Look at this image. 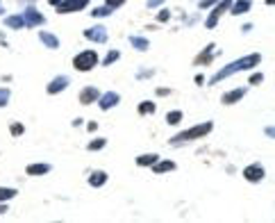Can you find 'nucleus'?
Here are the masks:
<instances>
[{
	"label": "nucleus",
	"instance_id": "nucleus-11",
	"mask_svg": "<svg viewBox=\"0 0 275 223\" xmlns=\"http://www.w3.org/2000/svg\"><path fill=\"white\" fill-rule=\"evenodd\" d=\"M246 94H248V87H237V89H232V91L223 94L221 103H223V105H234V103H239V100H241Z\"/></svg>",
	"mask_w": 275,
	"mask_h": 223
},
{
	"label": "nucleus",
	"instance_id": "nucleus-3",
	"mask_svg": "<svg viewBox=\"0 0 275 223\" xmlns=\"http://www.w3.org/2000/svg\"><path fill=\"white\" fill-rule=\"evenodd\" d=\"M98 62L100 60H98L96 50H82V52H77V55L73 57V68L80 71V73H87V71H91V68H96Z\"/></svg>",
	"mask_w": 275,
	"mask_h": 223
},
{
	"label": "nucleus",
	"instance_id": "nucleus-33",
	"mask_svg": "<svg viewBox=\"0 0 275 223\" xmlns=\"http://www.w3.org/2000/svg\"><path fill=\"white\" fill-rule=\"evenodd\" d=\"M214 3H219V0H200L198 7H200V9H207V7H211Z\"/></svg>",
	"mask_w": 275,
	"mask_h": 223
},
{
	"label": "nucleus",
	"instance_id": "nucleus-5",
	"mask_svg": "<svg viewBox=\"0 0 275 223\" xmlns=\"http://www.w3.org/2000/svg\"><path fill=\"white\" fill-rule=\"evenodd\" d=\"M89 5V0H62L57 7V14H73V12H82Z\"/></svg>",
	"mask_w": 275,
	"mask_h": 223
},
{
	"label": "nucleus",
	"instance_id": "nucleus-36",
	"mask_svg": "<svg viewBox=\"0 0 275 223\" xmlns=\"http://www.w3.org/2000/svg\"><path fill=\"white\" fill-rule=\"evenodd\" d=\"M7 212V205H0V214H5Z\"/></svg>",
	"mask_w": 275,
	"mask_h": 223
},
{
	"label": "nucleus",
	"instance_id": "nucleus-4",
	"mask_svg": "<svg viewBox=\"0 0 275 223\" xmlns=\"http://www.w3.org/2000/svg\"><path fill=\"white\" fill-rule=\"evenodd\" d=\"M230 5H232V0H219V3H214V9H211L209 16H207V21H205V28L214 30L216 25H219L221 16H223L227 9H230Z\"/></svg>",
	"mask_w": 275,
	"mask_h": 223
},
{
	"label": "nucleus",
	"instance_id": "nucleus-14",
	"mask_svg": "<svg viewBox=\"0 0 275 223\" xmlns=\"http://www.w3.org/2000/svg\"><path fill=\"white\" fill-rule=\"evenodd\" d=\"M39 41H41V44H44L46 48H50V50H57V48H60V39H57L55 34H50V32H44V30H41V32H39Z\"/></svg>",
	"mask_w": 275,
	"mask_h": 223
},
{
	"label": "nucleus",
	"instance_id": "nucleus-17",
	"mask_svg": "<svg viewBox=\"0 0 275 223\" xmlns=\"http://www.w3.org/2000/svg\"><path fill=\"white\" fill-rule=\"evenodd\" d=\"M50 164H30L28 169H25V173L28 175H46V173H50Z\"/></svg>",
	"mask_w": 275,
	"mask_h": 223
},
{
	"label": "nucleus",
	"instance_id": "nucleus-9",
	"mask_svg": "<svg viewBox=\"0 0 275 223\" xmlns=\"http://www.w3.org/2000/svg\"><path fill=\"white\" fill-rule=\"evenodd\" d=\"M96 103H98V107L103 109V112H107V109H112V107H116V105L121 103V96L116 94V91H107V94L100 96Z\"/></svg>",
	"mask_w": 275,
	"mask_h": 223
},
{
	"label": "nucleus",
	"instance_id": "nucleus-7",
	"mask_svg": "<svg viewBox=\"0 0 275 223\" xmlns=\"http://www.w3.org/2000/svg\"><path fill=\"white\" fill-rule=\"evenodd\" d=\"M84 39L93 41V44H105L107 41V28L105 25H93V28L84 30Z\"/></svg>",
	"mask_w": 275,
	"mask_h": 223
},
{
	"label": "nucleus",
	"instance_id": "nucleus-31",
	"mask_svg": "<svg viewBox=\"0 0 275 223\" xmlns=\"http://www.w3.org/2000/svg\"><path fill=\"white\" fill-rule=\"evenodd\" d=\"M168 18H171V12H168V9H162V12L157 14V21H160V23H166Z\"/></svg>",
	"mask_w": 275,
	"mask_h": 223
},
{
	"label": "nucleus",
	"instance_id": "nucleus-35",
	"mask_svg": "<svg viewBox=\"0 0 275 223\" xmlns=\"http://www.w3.org/2000/svg\"><path fill=\"white\" fill-rule=\"evenodd\" d=\"M87 127H89V132H96V127H98V123H89Z\"/></svg>",
	"mask_w": 275,
	"mask_h": 223
},
{
	"label": "nucleus",
	"instance_id": "nucleus-6",
	"mask_svg": "<svg viewBox=\"0 0 275 223\" xmlns=\"http://www.w3.org/2000/svg\"><path fill=\"white\" fill-rule=\"evenodd\" d=\"M21 16H23V21H25V28H39V25L46 23V16L41 12H36L34 7H28Z\"/></svg>",
	"mask_w": 275,
	"mask_h": 223
},
{
	"label": "nucleus",
	"instance_id": "nucleus-19",
	"mask_svg": "<svg viewBox=\"0 0 275 223\" xmlns=\"http://www.w3.org/2000/svg\"><path fill=\"white\" fill-rule=\"evenodd\" d=\"M130 44H132V48H136L139 52H146L148 48H150V41L144 39V36H130Z\"/></svg>",
	"mask_w": 275,
	"mask_h": 223
},
{
	"label": "nucleus",
	"instance_id": "nucleus-23",
	"mask_svg": "<svg viewBox=\"0 0 275 223\" xmlns=\"http://www.w3.org/2000/svg\"><path fill=\"white\" fill-rule=\"evenodd\" d=\"M16 194H18V191L12 189V187H0V203H7V200H12Z\"/></svg>",
	"mask_w": 275,
	"mask_h": 223
},
{
	"label": "nucleus",
	"instance_id": "nucleus-13",
	"mask_svg": "<svg viewBox=\"0 0 275 223\" xmlns=\"http://www.w3.org/2000/svg\"><path fill=\"white\" fill-rule=\"evenodd\" d=\"M250 0H237V3H232L230 5V9H227V12L230 14H234V16H241V14H248L250 12Z\"/></svg>",
	"mask_w": 275,
	"mask_h": 223
},
{
	"label": "nucleus",
	"instance_id": "nucleus-12",
	"mask_svg": "<svg viewBox=\"0 0 275 223\" xmlns=\"http://www.w3.org/2000/svg\"><path fill=\"white\" fill-rule=\"evenodd\" d=\"M98 98H100V91L96 87H84L80 91V103L82 105H91V103H96Z\"/></svg>",
	"mask_w": 275,
	"mask_h": 223
},
{
	"label": "nucleus",
	"instance_id": "nucleus-24",
	"mask_svg": "<svg viewBox=\"0 0 275 223\" xmlns=\"http://www.w3.org/2000/svg\"><path fill=\"white\" fill-rule=\"evenodd\" d=\"M180 121H182V112H180V109L168 112V114H166V123H168V125H178Z\"/></svg>",
	"mask_w": 275,
	"mask_h": 223
},
{
	"label": "nucleus",
	"instance_id": "nucleus-37",
	"mask_svg": "<svg viewBox=\"0 0 275 223\" xmlns=\"http://www.w3.org/2000/svg\"><path fill=\"white\" fill-rule=\"evenodd\" d=\"M48 3H50V5H60L62 0H48Z\"/></svg>",
	"mask_w": 275,
	"mask_h": 223
},
{
	"label": "nucleus",
	"instance_id": "nucleus-16",
	"mask_svg": "<svg viewBox=\"0 0 275 223\" xmlns=\"http://www.w3.org/2000/svg\"><path fill=\"white\" fill-rule=\"evenodd\" d=\"M175 169V162H171V159H157L155 164H152V171H155L157 175L160 173H168Z\"/></svg>",
	"mask_w": 275,
	"mask_h": 223
},
{
	"label": "nucleus",
	"instance_id": "nucleus-22",
	"mask_svg": "<svg viewBox=\"0 0 275 223\" xmlns=\"http://www.w3.org/2000/svg\"><path fill=\"white\" fill-rule=\"evenodd\" d=\"M157 105L150 103V100H144V103H139V114L141 116H148V114H155Z\"/></svg>",
	"mask_w": 275,
	"mask_h": 223
},
{
	"label": "nucleus",
	"instance_id": "nucleus-25",
	"mask_svg": "<svg viewBox=\"0 0 275 223\" xmlns=\"http://www.w3.org/2000/svg\"><path fill=\"white\" fill-rule=\"evenodd\" d=\"M105 146H107V139H93V141H89L87 143V148H89V151H103V148Z\"/></svg>",
	"mask_w": 275,
	"mask_h": 223
},
{
	"label": "nucleus",
	"instance_id": "nucleus-8",
	"mask_svg": "<svg viewBox=\"0 0 275 223\" xmlns=\"http://www.w3.org/2000/svg\"><path fill=\"white\" fill-rule=\"evenodd\" d=\"M241 175L248 180V182H262L264 175H266V171H264L262 164H248V166L243 169Z\"/></svg>",
	"mask_w": 275,
	"mask_h": 223
},
{
	"label": "nucleus",
	"instance_id": "nucleus-39",
	"mask_svg": "<svg viewBox=\"0 0 275 223\" xmlns=\"http://www.w3.org/2000/svg\"><path fill=\"white\" fill-rule=\"evenodd\" d=\"M0 14H3V3H0Z\"/></svg>",
	"mask_w": 275,
	"mask_h": 223
},
{
	"label": "nucleus",
	"instance_id": "nucleus-28",
	"mask_svg": "<svg viewBox=\"0 0 275 223\" xmlns=\"http://www.w3.org/2000/svg\"><path fill=\"white\" fill-rule=\"evenodd\" d=\"M9 89H5V87H0V107H7L9 105Z\"/></svg>",
	"mask_w": 275,
	"mask_h": 223
},
{
	"label": "nucleus",
	"instance_id": "nucleus-34",
	"mask_svg": "<svg viewBox=\"0 0 275 223\" xmlns=\"http://www.w3.org/2000/svg\"><path fill=\"white\" fill-rule=\"evenodd\" d=\"M162 3H164V0H148V7H150V9H155V7H160Z\"/></svg>",
	"mask_w": 275,
	"mask_h": 223
},
{
	"label": "nucleus",
	"instance_id": "nucleus-38",
	"mask_svg": "<svg viewBox=\"0 0 275 223\" xmlns=\"http://www.w3.org/2000/svg\"><path fill=\"white\" fill-rule=\"evenodd\" d=\"M266 5H273V0H266Z\"/></svg>",
	"mask_w": 275,
	"mask_h": 223
},
{
	"label": "nucleus",
	"instance_id": "nucleus-29",
	"mask_svg": "<svg viewBox=\"0 0 275 223\" xmlns=\"http://www.w3.org/2000/svg\"><path fill=\"white\" fill-rule=\"evenodd\" d=\"M105 5H107L109 9H119V7L125 5V0H105Z\"/></svg>",
	"mask_w": 275,
	"mask_h": 223
},
{
	"label": "nucleus",
	"instance_id": "nucleus-1",
	"mask_svg": "<svg viewBox=\"0 0 275 223\" xmlns=\"http://www.w3.org/2000/svg\"><path fill=\"white\" fill-rule=\"evenodd\" d=\"M259 62H262V55H257V52H250V55H246V57H241V60H234L232 64H227V66H223L219 73H214L209 80V84L214 87V84H219V82H223L225 78H230V76H234V73H241V71H250V68H255L259 66Z\"/></svg>",
	"mask_w": 275,
	"mask_h": 223
},
{
	"label": "nucleus",
	"instance_id": "nucleus-15",
	"mask_svg": "<svg viewBox=\"0 0 275 223\" xmlns=\"http://www.w3.org/2000/svg\"><path fill=\"white\" fill-rule=\"evenodd\" d=\"M214 48H216L214 44H207V48H205V50L200 52V55L193 60L195 66H203V64H209V62H211V57H214Z\"/></svg>",
	"mask_w": 275,
	"mask_h": 223
},
{
	"label": "nucleus",
	"instance_id": "nucleus-27",
	"mask_svg": "<svg viewBox=\"0 0 275 223\" xmlns=\"http://www.w3.org/2000/svg\"><path fill=\"white\" fill-rule=\"evenodd\" d=\"M112 12H114V9H109L107 5H105V7H96V9H93L91 16H93V18H103V16H109Z\"/></svg>",
	"mask_w": 275,
	"mask_h": 223
},
{
	"label": "nucleus",
	"instance_id": "nucleus-2",
	"mask_svg": "<svg viewBox=\"0 0 275 223\" xmlns=\"http://www.w3.org/2000/svg\"><path fill=\"white\" fill-rule=\"evenodd\" d=\"M211 130H214V123H211V121H205V123H198V125L189 127V130L178 132V135L168 141H171L173 146H182V143H189V141H195V139H205Z\"/></svg>",
	"mask_w": 275,
	"mask_h": 223
},
{
	"label": "nucleus",
	"instance_id": "nucleus-26",
	"mask_svg": "<svg viewBox=\"0 0 275 223\" xmlns=\"http://www.w3.org/2000/svg\"><path fill=\"white\" fill-rule=\"evenodd\" d=\"M119 57H121V52H119V50H109V52H107V57L103 60V66H112V64H114L116 60H119Z\"/></svg>",
	"mask_w": 275,
	"mask_h": 223
},
{
	"label": "nucleus",
	"instance_id": "nucleus-18",
	"mask_svg": "<svg viewBox=\"0 0 275 223\" xmlns=\"http://www.w3.org/2000/svg\"><path fill=\"white\" fill-rule=\"evenodd\" d=\"M107 178L109 175L105 171H93L91 175H89V184H91V187H103V184L107 182Z\"/></svg>",
	"mask_w": 275,
	"mask_h": 223
},
{
	"label": "nucleus",
	"instance_id": "nucleus-21",
	"mask_svg": "<svg viewBox=\"0 0 275 223\" xmlns=\"http://www.w3.org/2000/svg\"><path fill=\"white\" fill-rule=\"evenodd\" d=\"M5 25L12 30H23L25 21H23V16H7V18H5Z\"/></svg>",
	"mask_w": 275,
	"mask_h": 223
},
{
	"label": "nucleus",
	"instance_id": "nucleus-10",
	"mask_svg": "<svg viewBox=\"0 0 275 223\" xmlns=\"http://www.w3.org/2000/svg\"><path fill=\"white\" fill-rule=\"evenodd\" d=\"M68 84H71V78H68V76H57V78H52V80H50V84L46 87V91H48L50 96H55V94L64 91Z\"/></svg>",
	"mask_w": 275,
	"mask_h": 223
},
{
	"label": "nucleus",
	"instance_id": "nucleus-32",
	"mask_svg": "<svg viewBox=\"0 0 275 223\" xmlns=\"http://www.w3.org/2000/svg\"><path fill=\"white\" fill-rule=\"evenodd\" d=\"M262 82H264L262 73H252V76H250V84H262Z\"/></svg>",
	"mask_w": 275,
	"mask_h": 223
},
{
	"label": "nucleus",
	"instance_id": "nucleus-30",
	"mask_svg": "<svg viewBox=\"0 0 275 223\" xmlns=\"http://www.w3.org/2000/svg\"><path fill=\"white\" fill-rule=\"evenodd\" d=\"M9 130H12V137H18V135H23V132H25V127L21 125V123H12Z\"/></svg>",
	"mask_w": 275,
	"mask_h": 223
},
{
	"label": "nucleus",
	"instance_id": "nucleus-20",
	"mask_svg": "<svg viewBox=\"0 0 275 223\" xmlns=\"http://www.w3.org/2000/svg\"><path fill=\"white\" fill-rule=\"evenodd\" d=\"M157 159H160V155H157V153H146V155H139V157H136V164H139V166H152Z\"/></svg>",
	"mask_w": 275,
	"mask_h": 223
}]
</instances>
